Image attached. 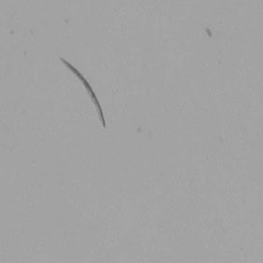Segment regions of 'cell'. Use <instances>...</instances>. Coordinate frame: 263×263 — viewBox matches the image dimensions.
I'll list each match as a JSON object with an SVG mask.
<instances>
[{
  "instance_id": "1",
  "label": "cell",
  "mask_w": 263,
  "mask_h": 263,
  "mask_svg": "<svg viewBox=\"0 0 263 263\" xmlns=\"http://www.w3.org/2000/svg\"><path fill=\"white\" fill-rule=\"evenodd\" d=\"M61 61L64 63L67 67H68L72 72H73L77 77H78L82 82H83L84 85H85V87H86V88L88 89V92H89V94H90V96H91V98H92L93 102H94V103L96 104V106H97L98 108V112H99V115H100V117H101V119H102V122H103V127H105V120H104V117H103V111H102V108H101V105H100V103H99V102H98L97 97H96V95H95V93H94V91H93L92 88L90 87V85H89V83H88V81L86 80V78H84L83 76L81 74V73H79L78 72V70L77 69L74 68L73 67V65L71 64H69L68 62L67 61H65L64 58H62L61 57Z\"/></svg>"
}]
</instances>
